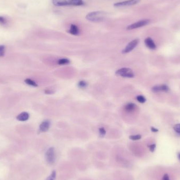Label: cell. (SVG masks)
Wrapping results in <instances>:
<instances>
[{"instance_id": "6da1fadb", "label": "cell", "mask_w": 180, "mask_h": 180, "mask_svg": "<svg viewBox=\"0 0 180 180\" xmlns=\"http://www.w3.org/2000/svg\"><path fill=\"white\" fill-rule=\"evenodd\" d=\"M108 16L107 13L104 11H94L88 13L86 19L91 22H100L105 19Z\"/></svg>"}, {"instance_id": "7a4b0ae2", "label": "cell", "mask_w": 180, "mask_h": 180, "mask_svg": "<svg viewBox=\"0 0 180 180\" xmlns=\"http://www.w3.org/2000/svg\"><path fill=\"white\" fill-rule=\"evenodd\" d=\"M116 75L124 78H133L134 77V73L130 68H121L116 72Z\"/></svg>"}, {"instance_id": "3957f363", "label": "cell", "mask_w": 180, "mask_h": 180, "mask_svg": "<svg viewBox=\"0 0 180 180\" xmlns=\"http://www.w3.org/2000/svg\"><path fill=\"white\" fill-rule=\"evenodd\" d=\"M56 155L55 148L53 147L48 148L45 153V159L49 164H53L55 161Z\"/></svg>"}, {"instance_id": "277c9868", "label": "cell", "mask_w": 180, "mask_h": 180, "mask_svg": "<svg viewBox=\"0 0 180 180\" xmlns=\"http://www.w3.org/2000/svg\"><path fill=\"white\" fill-rule=\"evenodd\" d=\"M151 22L150 19H144L140 20L134 23L133 24H132L131 25L128 26L127 27L126 29L128 30H132L134 29H138L140 28H141L143 26H147Z\"/></svg>"}, {"instance_id": "5b68a950", "label": "cell", "mask_w": 180, "mask_h": 180, "mask_svg": "<svg viewBox=\"0 0 180 180\" xmlns=\"http://www.w3.org/2000/svg\"><path fill=\"white\" fill-rule=\"evenodd\" d=\"M141 0H128L123 2L116 3L114 4V7H129L134 5L140 3Z\"/></svg>"}, {"instance_id": "8992f818", "label": "cell", "mask_w": 180, "mask_h": 180, "mask_svg": "<svg viewBox=\"0 0 180 180\" xmlns=\"http://www.w3.org/2000/svg\"><path fill=\"white\" fill-rule=\"evenodd\" d=\"M138 43H139V40L138 39L133 40V41L130 42L129 44L126 46V48L123 49L122 53L126 54L132 51V50H133L136 48V46L138 44Z\"/></svg>"}, {"instance_id": "52a82bcc", "label": "cell", "mask_w": 180, "mask_h": 180, "mask_svg": "<svg viewBox=\"0 0 180 180\" xmlns=\"http://www.w3.org/2000/svg\"><path fill=\"white\" fill-rule=\"evenodd\" d=\"M169 90L170 89L169 87L165 84L160 85H155L152 88V91L155 93H157L159 92H168Z\"/></svg>"}, {"instance_id": "ba28073f", "label": "cell", "mask_w": 180, "mask_h": 180, "mask_svg": "<svg viewBox=\"0 0 180 180\" xmlns=\"http://www.w3.org/2000/svg\"><path fill=\"white\" fill-rule=\"evenodd\" d=\"M51 125L50 121L48 120H45L41 123L39 126V131L40 132H46L48 131Z\"/></svg>"}, {"instance_id": "9c48e42d", "label": "cell", "mask_w": 180, "mask_h": 180, "mask_svg": "<svg viewBox=\"0 0 180 180\" xmlns=\"http://www.w3.org/2000/svg\"><path fill=\"white\" fill-rule=\"evenodd\" d=\"M145 44L148 47V48L151 50H155L156 48V45L155 44L153 40L150 37H148L145 39Z\"/></svg>"}, {"instance_id": "30bf717a", "label": "cell", "mask_w": 180, "mask_h": 180, "mask_svg": "<svg viewBox=\"0 0 180 180\" xmlns=\"http://www.w3.org/2000/svg\"><path fill=\"white\" fill-rule=\"evenodd\" d=\"M52 3L56 7H63L70 5L68 0H52Z\"/></svg>"}, {"instance_id": "8fae6325", "label": "cell", "mask_w": 180, "mask_h": 180, "mask_svg": "<svg viewBox=\"0 0 180 180\" xmlns=\"http://www.w3.org/2000/svg\"><path fill=\"white\" fill-rule=\"evenodd\" d=\"M69 33L73 36H78L80 34V30L77 26L75 24H71Z\"/></svg>"}, {"instance_id": "7c38bea8", "label": "cell", "mask_w": 180, "mask_h": 180, "mask_svg": "<svg viewBox=\"0 0 180 180\" xmlns=\"http://www.w3.org/2000/svg\"><path fill=\"white\" fill-rule=\"evenodd\" d=\"M30 118V115L29 113L26 112H23L19 114L16 116V119L19 121H26Z\"/></svg>"}, {"instance_id": "4fadbf2b", "label": "cell", "mask_w": 180, "mask_h": 180, "mask_svg": "<svg viewBox=\"0 0 180 180\" xmlns=\"http://www.w3.org/2000/svg\"><path fill=\"white\" fill-rule=\"evenodd\" d=\"M136 108V105L133 103H129L126 104L124 106V110L127 112H132Z\"/></svg>"}, {"instance_id": "5bb4252c", "label": "cell", "mask_w": 180, "mask_h": 180, "mask_svg": "<svg viewBox=\"0 0 180 180\" xmlns=\"http://www.w3.org/2000/svg\"><path fill=\"white\" fill-rule=\"evenodd\" d=\"M68 1L70 5L81 6L84 4L83 0H68Z\"/></svg>"}, {"instance_id": "9a60e30c", "label": "cell", "mask_w": 180, "mask_h": 180, "mask_svg": "<svg viewBox=\"0 0 180 180\" xmlns=\"http://www.w3.org/2000/svg\"><path fill=\"white\" fill-rule=\"evenodd\" d=\"M25 82L27 84H28L29 85H31V86H32L34 87H37L38 85V84L36 83V82L33 81L32 80L30 79H26L25 80Z\"/></svg>"}, {"instance_id": "2e32d148", "label": "cell", "mask_w": 180, "mask_h": 180, "mask_svg": "<svg viewBox=\"0 0 180 180\" xmlns=\"http://www.w3.org/2000/svg\"><path fill=\"white\" fill-rule=\"evenodd\" d=\"M70 63V61L68 58H61L60 59L58 62V65H66Z\"/></svg>"}, {"instance_id": "e0dca14e", "label": "cell", "mask_w": 180, "mask_h": 180, "mask_svg": "<svg viewBox=\"0 0 180 180\" xmlns=\"http://www.w3.org/2000/svg\"><path fill=\"white\" fill-rule=\"evenodd\" d=\"M87 85H88V83L86 81L83 80L81 81L77 84V86L80 89H85L87 87Z\"/></svg>"}, {"instance_id": "ac0fdd59", "label": "cell", "mask_w": 180, "mask_h": 180, "mask_svg": "<svg viewBox=\"0 0 180 180\" xmlns=\"http://www.w3.org/2000/svg\"><path fill=\"white\" fill-rule=\"evenodd\" d=\"M56 174L55 171H53L51 174L48 176L45 180H55Z\"/></svg>"}, {"instance_id": "d6986e66", "label": "cell", "mask_w": 180, "mask_h": 180, "mask_svg": "<svg viewBox=\"0 0 180 180\" xmlns=\"http://www.w3.org/2000/svg\"><path fill=\"white\" fill-rule=\"evenodd\" d=\"M141 135H131L129 136V138L131 140H133V141H136V140H139L141 138Z\"/></svg>"}, {"instance_id": "ffe728a7", "label": "cell", "mask_w": 180, "mask_h": 180, "mask_svg": "<svg viewBox=\"0 0 180 180\" xmlns=\"http://www.w3.org/2000/svg\"><path fill=\"white\" fill-rule=\"evenodd\" d=\"M136 100H138V102L141 103H144L146 101L145 97L142 95H138L136 97Z\"/></svg>"}, {"instance_id": "44dd1931", "label": "cell", "mask_w": 180, "mask_h": 180, "mask_svg": "<svg viewBox=\"0 0 180 180\" xmlns=\"http://www.w3.org/2000/svg\"><path fill=\"white\" fill-rule=\"evenodd\" d=\"M173 129L175 132L180 135V124H175V126H174Z\"/></svg>"}, {"instance_id": "7402d4cb", "label": "cell", "mask_w": 180, "mask_h": 180, "mask_svg": "<svg viewBox=\"0 0 180 180\" xmlns=\"http://www.w3.org/2000/svg\"><path fill=\"white\" fill-rule=\"evenodd\" d=\"M99 134L101 137H104L106 134V131L103 128H101L99 129Z\"/></svg>"}, {"instance_id": "603a6c76", "label": "cell", "mask_w": 180, "mask_h": 180, "mask_svg": "<svg viewBox=\"0 0 180 180\" xmlns=\"http://www.w3.org/2000/svg\"><path fill=\"white\" fill-rule=\"evenodd\" d=\"M5 53V46L0 45V57L3 56Z\"/></svg>"}, {"instance_id": "cb8c5ba5", "label": "cell", "mask_w": 180, "mask_h": 180, "mask_svg": "<svg viewBox=\"0 0 180 180\" xmlns=\"http://www.w3.org/2000/svg\"><path fill=\"white\" fill-rule=\"evenodd\" d=\"M7 20L5 17L3 16H0V24H7Z\"/></svg>"}, {"instance_id": "d4e9b609", "label": "cell", "mask_w": 180, "mask_h": 180, "mask_svg": "<svg viewBox=\"0 0 180 180\" xmlns=\"http://www.w3.org/2000/svg\"><path fill=\"white\" fill-rule=\"evenodd\" d=\"M149 148H150V151L152 152H153L155 150L156 144H153L150 145L149 146Z\"/></svg>"}, {"instance_id": "484cf974", "label": "cell", "mask_w": 180, "mask_h": 180, "mask_svg": "<svg viewBox=\"0 0 180 180\" xmlns=\"http://www.w3.org/2000/svg\"><path fill=\"white\" fill-rule=\"evenodd\" d=\"M44 92H45V93L46 94H52L54 93L55 90H45Z\"/></svg>"}, {"instance_id": "4316f807", "label": "cell", "mask_w": 180, "mask_h": 180, "mask_svg": "<svg viewBox=\"0 0 180 180\" xmlns=\"http://www.w3.org/2000/svg\"><path fill=\"white\" fill-rule=\"evenodd\" d=\"M162 180H170V177H169V176L168 175V174H165L164 175H163Z\"/></svg>"}, {"instance_id": "83f0119b", "label": "cell", "mask_w": 180, "mask_h": 180, "mask_svg": "<svg viewBox=\"0 0 180 180\" xmlns=\"http://www.w3.org/2000/svg\"><path fill=\"white\" fill-rule=\"evenodd\" d=\"M151 130L153 132H158V131H159V130H158V129L155 128L154 127H151Z\"/></svg>"}, {"instance_id": "f1b7e54d", "label": "cell", "mask_w": 180, "mask_h": 180, "mask_svg": "<svg viewBox=\"0 0 180 180\" xmlns=\"http://www.w3.org/2000/svg\"><path fill=\"white\" fill-rule=\"evenodd\" d=\"M178 159H179V160L180 161V153H179V154H178Z\"/></svg>"}]
</instances>
